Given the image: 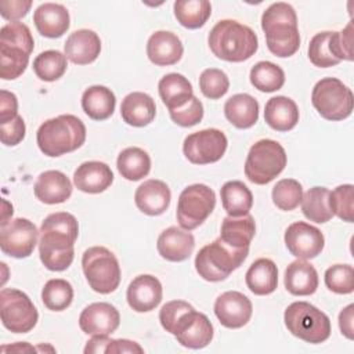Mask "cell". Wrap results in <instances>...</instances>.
Returning a JSON list of instances; mask_svg holds the SVG:
<instances>
[{"mask_svg":"<svg viewBox=\"0 0 354 354\" xmlns=\"http://www.w3.org/2000/svg\"><path fill=\"white\" fill-rule=\"evenodd\" d=\"M199 88L206 98L218 100L230 88L228 76L221 69L207 68L199 76Z\"/></svg>","mask_w":354,"mask_h":354,"instance_id":"45","label":"cell"},{"mask_svg":"<svg viewBox=\"0 0 354 354\" xmlns=\"http://www.w3.org/2000/svg\"><path fill=\"white\" fill-rule=\"evenodd\" d=\"M283 321L293 336L311 344L322 343L330 336L329 317L307 301L289 304L285 310Z\"/></svg>","mask_w":354,"mask_h":354,"instance_id":"7","label":"cell"},{"mask_svg":"<svg viewBox=\"0 0 354 354\" xmlns=\"http://www.w3.org/2000/svg\"><path fill=\"white\" fill-rule=\"evenodd\" d=\"M116 105L115 94L105 86H91L83 91L82 108L93 120H105L112 116Z\"/></svg>","mask_w":354,"mask_h":354,"instance_id":"34","label":"cell"},{"mask_svg":"<svg viewBox=\"0 0 354 354\" xmlns=\"http://www.w3.org/2000/svg\"><path fill=\"white\" fill-rule=\"evenodd\" d=\"M224 115L236 129H249L259 120V102L250 94H235L225 101Z\"/></svg>","mask_w":354,"mask_h":354,"instance_id":"30","label":"cell"},{"mask_svg":"<svg viewBox=\"0 0 354 354\" xmlns=\"http://www.w3.org/2000/svg\"><path fill=\"white\" fill-rule=\"evenodd\" d=\"M39 234L36 225L28 218L17 217L10 220L0 227L1 252L15 259L29 257L35 250Z\"/></svg>","mask_w":354,"mask_h":354,"instance_id":"14","label":"cell"},{"mask_svg":"<svg viewBox=\"0 0 354 354\" xmlns=\"http://www.w3.org/2000/svg\"><path fill=\"white\" fill-rule=\"evenodd\" d=\"M264 120L277 131H289L299 122V108L289 97H272L266 104Z\"/></svg>","mask_w":354,"mask_h":354,"instance_id":"29","label":"cell"},{"mask_svg":"<svg viewBox=\"0 0 354 354\" xmlns=\"http://www.w3.org/2000/svg\"><path fill=\"white\" fill-rule=\"evenodd\" d=\"M220 196L223 209L231 217L249 214V210L253 206V195L250 189L238 180L227 181L220 188Z\"/></svg>","mask_w":354,"mask_h":354,"instance_id":"35","label":"cell"},{"mask_svg":"<svg viewBox=\"0 0 354 354\" xmlns=\"http://www.w3.org/2000/svg\"><path fill=\"white\" fill-rule=\"evenodd\" d=\"M66 58L76 65H87L101 53V40L94 30L79 29L69 35L64 44Z\"/></svg>","mask_w":354,"mask_h":354,"instance_id":"23","label":"cell"},{"mask_svg":"<svg viewBox=\"0 0 354 354\" xmlns=\"http://www.w3.org/2000/svg\"><path fill=\"white\" fill-rule=\"evenodd\" d=\"M272 202L274 205L283 210L290 212L299 206L303 198V187L295 178H282L272 188Z\"/></svg>","mask_w":354,"mask_h":354,"instance_id":"42","label":"cell"},{"mask_svg":"<svg viewBox=\"0 0 354 354\" xmlns=\"http://www.w3.org/2000/svg\"><path fill=\"white\" fill-rule=\"evenodd\" d=\"M311 102L324 119L332 122L348 118L354 106L351 90L336 77L318 80L311 93Z\"/></svg>","mask_w":354,"mask_h":354,"instance_id":"10","label":"cell"},{"mask_svg":"<svg viewBox=\"0 0 354 354\" xmlns=\"http://www.w3.org/2000/svg\"><path fill=\"white\" fill-rule=\"evenodd\" d=\"M7 350H11V351H18V353H26V351H35L36 348L35 347H32V346H29L28 343H25V342H18L17 344H14V346H3L1 347V351H7Z\"/></svg>","mask_w":354,"mask_h":354,"instance_id":"56","label":"cell"},{"mask_svg":"<svg viewBox=\"0 0 354 354\" xmlns=\"http://www.w3.org/2000/svg\"><path fill=\"white\" fill-rule=\"evenodd\" d=\"M43 304L51 311L66 310L73 300L72 285L62 278H54L44 283L41 290Z\"/></svg>","mask_w":354,"mask_h":354,"instance_id":"41","label":"cell"},{"mask_svg":"<svg viewBox=\"0 0 354 354\" xmlns=\"http://www.w3.org/2000/svg\"><path fill=\"white\" fill-rule=\"evenodd\" d=\"M35 196L47 205L64 203L72 195V183L59 170L43 171L33 187Z\"/></svg>","mask_w":354,"mask_h":354,"instance_id":"26","label":"cell"},{"mask_svg":"<svg viewBox=\"0 0 354 354\" xmlns=\"http://www.w3.org/2000/svg\"><path fill=\"white\" fill-rule=\"evenodd\" d=\"M120 324V314L115 306L98 301L91 303L80 313L79 326L86 335H111Z\"/></svg>","mask_w":354,"mask_h":354,"instance_id":"18","label":"cell"},{"mask_svg":"<svg viewBox=\"0 0 354 354\" xmlns=\"http://www.w3.org/2000/svg\"><path fill=\"white\" fill-rule=\"evenodd\" d=\"M354 304H348L339 314L340 332L350 340L354 339Z\"/></svg>","mask_w":354,"mask_h":354,"instance_id":"54","label":"cell"},{"mask_svg":"<svg viewBox=\"0 0 354 354\" xmlns=\"http://www.w3.org/2000/svg\"><path fill=\"white\" fill-rule=\"evenodd\" d=\"M329 189L325 187H313L303 194L301 212L310 221L322 224L333 217L329 207Z\"/></svg>","mask_w":354,"mask_h":354,"instance_id":"38","label":"cell"},{"mask_svg":"<svg viewBox=\"0 0 354 354\" xmlns=\"http://www.w3.org/2000/svg\"><path fill=\"white\" fill-rule=\"evenodd\" d=\"M329 207L333 214L347 223L354 220V187L343 184L329 192Z\"/></svg>","mask_w":354,"mask_h":354,"instance_id":"43","label":"cell"},{"mask_svg":"<svg viewBox=\"0 0 354 354\" xmlns=\"http://www.w3.org/2000/svg\"><path fill=\"white\" fill-rule=\"evenodd\" d=\"M353 22L350 21L346 28L340 32H330L329 47L333 57L339 61H353Z\"/></svg>","mask_w":354,"mask_h":354,"instance_id":"47","label":"cell"},{"mask_svg":"<svg viewBox=\"0 0 354 354\" xmlns=\"http://www.w3.org/2000/svg\"><path fill=\"white\" fill-rule=\"evenodd\" d=\"M162 283L149 274L136 277L127 288V303L136 313H148L159 306L162 301Z\"/></svg>","mask_w":354,"mask_h":354,"instance_id":"19","label":"cell"},{"mask_svg":"<svg viewBox=\"0 0 354 354\" xmlns=\"http://www.w3.org/2000/svg\"><path fill=\"white\" fill-rule=\"evenodd\" d=\"M249 290L257 296L272 293L278 285V268L270 259L261 257L252 263L245 275Z\"/></svg>","mask_w":354,"mask_h":354,"instance_id":"31","label":"cell"},{"mask_svg":"<svg viewBox=\"0 0 354 354\" xmlns=\"http://www.w3.org/2000/svg\"><path fill=\"white\" fill-rule=\"evenodd\" d=\"M25 122L19 115L6 123H0V140L7 147L19 144L25 138Z\"/></svg>","mask_w":354,"mask_h":354,"instance_id":"50","label":"cell"},{"mask_svg":"<svg viewBox=\"0 0 354 354\" xmlns=\"http://www.w3.org/2000/svg\"><path fill=\"white\" fill-rule=\"evenodd\" d=\"M158 90L162 102L169 111L184 106L194 97V90L189 80L181 73L174 72L165 75L159 80Z\"/></svg>","mask_w":354,"mask_h":354,"instance_id":"33","label":"cell"},{"mask_svg":"<svg viewBox=\"0 0 354 354\" xmlns=\"http://www.w3.org/2000/svg\"><path fill=\"white\" fill-rule=\"evenodd\" d=\"M68 68V58L58 50H46L33 59V71L40 80L55 82Z\"/></svg>","mask_w":354,"mask_h":354,"instance_id":"40","label":"cell"},{"mask_svg":"<svg viewBox=\"0 0 354 354\" xmlns=\"http://www.w3.org/2000/svg\"><path fill=\"white\" fill-rule=\"evenodd\" d=\"M0 317L6 329L12 333L30 332L39 319V313L26 293L12 288L0 292Z\"/></svg>","mask_w":354,"mask_h":354,"instance_id":"11","label":"cell"},{"mask_svg":"<svg viewBox=\"0 0 354 354\" xmlns=\"http://www.w3.org/2000/svg\"><path fill=\"white\" fill-rule=\"evenodd\" d=\"M249 249H235L220 238L203 246L195 257V270L205 281H224L248 257Z\"/></svg>","mask_w":354,"mask_h":354,"instance_id":"6","label":"cell"},{"mask_svg":"<svg viewBox=\"0 0 354 354\" xmlns=\"http://www.w3.org/2000/svg\"><path fill=\"white\" fill-rule=\"evenodd\" d=\"M86 141V126L75 115H59L40 124L36 133L39 149L57 158L80 148Z\"/></svg>","mask_w":354,"mask_h":354,"instance_id":"4","label":"cell"},{"mask_svg":"<svg viewBox=\"0 0 354 354\" xmlns=\"http://www.w3.org/2000/svg\"><path fill=\"white\" fill-rule=\"evenodd\" d=\"M256 232L254 218L250 214L225 217L220 230V239L235 249H249Z\"/></svg>","mask_w":354,"mask_h":354,"instance_id":"32","label":"cell"},{"mask_svg":"<svg viewBox=\"0 0 354 354\" xmlns=\"http://www.w3.org/2000/svg\"><path fill=\"white\" fill-rule=\"evenodd\" d=\"M227 145V137L221 130L205 129L185 137L183 152L194 165H209L223 158Z\"/></svg>","mask_w":354,"mask_h":354,"instance_id":"13","label":"cell"},{"mask_svg":"<svg viewBox=\"0 0 354 354\" xmlns=\"http://www.w3.org/2000/svg\"><path fill=\"white\" fill-rule=\"evenodd\" d=\"M285 245L297 259H314L325 246L324 234L306 221H295L285 231Z\"/></svg>","mask_w":354,"mask_h":354,"instance_id":"16","label":"cell"},{"mask_svg":"<svg viewBox=\"0 0 354 354\" xmlns=\"http://www.w3.org/2000/svg\"><path fill=\"white\" fill-rule=\"evenodd\" d=\"M30 7V0H4L0 1V14L4 19L17 22L28 14Z\"/></svg>","mask_w":354,"mask_h":354,"instance_id":"51","label":"cell"},{"mask_svg":"<svg viewBox=\"0 0 354 354\" xmlns=\"http://www.w3.org/2000/svg\"><path fill=\"white\" fill-rule=\"evenodd\" d=\"M330 30H324L314 35L308 44V58L318 68H329L337 65L340 61L336 59L329 47Z\"/></svg>","mask_w":354,"mask_h":354,"instance_id":"46","label":"cell"},{"mask_svg":"<svg viewBox=\"0 0 354 354\" xmlns=\"http://www.w3.org/2000/svg\"><path fill=\"white\" fill-rule=\"evenodd\" d=\"M174 17L187 29L202 28L212 14L207 0H177L174 1Z\"/></svg>","mask_w":354,"mask_h":354,"instance_id":"37","label":"cell"},{"mask_svg":"<svg viewBox=\"0 0 354 354\" xmlns=\"http://www.w3.org/2000/svg\"><path fill=\"white\" fill-rule=\"evenodd\" d=\"M116 166L123 178L129 181H138L148 176L151 170V158L144 149L138 147H129L119 153Z\"/></svg>","mask_w":354,"mask_h":354,"instance_id":"36","label":"cell"},{"mask_svg":"<svg viewBox=\"0 0 354 354\" xmlns=\"http://www.w3.org/2000/svg\"><path fill=\"white\" fill-rule=\"evenodd\" d=\"M82 268L90 288L97 293H112L120 283L119 261L116 256L104 246H93L84 250Z\"/></svg>","mask_w":354,"mask_h":354,"instance_id":"9","label":"cell"},{"mask_svg":"<svg viewBox=\"0 0 354 354\" xmlns=\"http://www.w3.org/2000/svg\"><path fill=\"white\" fill-rule=\"evenodd\" d=\"M216 194L205 184H192L183 189L177 202V221L191 231L199 227L214 210Z\"/></svg>","mask_w":354,"mask_h":354,"instance_id":"12","label":"cell"},{"mask_svg":"<svg viewBox=\"0 0 354 354\" xmlns=\"http://www.w3.org/2000/svg\"><path fill=\"white\" fill-rule=\"evenodd\" d=\"M112 339L108 337V335H94L86 344L84 353H105L109 342Z\"/></svg>","mask_w":354,"mask_h":354,"instance_id":"55","label":"cell"},{"mask_svg":"<svg viewBox=\"0 0 354 354\" xmlns=\"http://www.w3.org/2000/svg\"><path fill=\"white\" fill-rule=\"evenodd\" d=\"M171 199L170 188L160 180L144 181L134 194V202L138 210L148 216L163 214Z\"/></svg>","mask_w":354,"mask_h":354,"instance_id":"24","label":"cell"},{"mask_svg":"<svg viewBox=\"0 0 354 354\" xmlns=\"http://www.w3.org/2000/svg\"><path fill=\"white\" fill-rule=\"evenodd\" d=\"M33 22L41 36L55 39L66 33L71 25V17L62 4L43 3L33 12Z\"/></svg>","mask_w":354,"mask_h":354,"instance_id":"22","label":"cell"},{"mask_svg":"<svg viewBox=\"0 0 354 354\" xmlns=\"http://www.w3.org/2000/svg\"><path fill=\"white\" fill-rule=\"evenodd\" d=\"M35 40L30 29L22 22H8L0 29V77H19L29 62Z\"/></svg>","mask_w":354,"mask_h":354,"instance_id":"5","label":"cell"},{"mask_svg":"<svg viewBox=\"0 0 354 354\" xmlns=\"http://www.w3.org/2000/svg\"><path fill=\"white\" fill-rule=\"evenodd\" d=\"M212 53L228 62L249 59L259 47L257 35L252 28L234 19L218 21L207 37Z\"/></svg>","mask_w":354,"mask_h":354,"instance_id":"3","label":"cell"},{"mask_svg":"<svg viewBox=\"0 0 354 354\" xmlns=\"http://www.w3.org/2000/svg\"><path fill=\"white\" fill-rule=\"evenodd\" d=\"M156 115L153 98L142 91L127 94L120 104V116L123 122L133 127H144L149 124Z\"/></svg>","mask_w":354,"mask_h":354,"instance_id":"27","label":"cell"},{"mask_svg":"<svg viewBox=\"0 0 354 354\" xmlns=\"http://www.w3.org/2000/svg\"><path fill=\"white\" fill-rule=\"evenodd\" d=\"M184 53L180 37L169 30H158L152 33L147 41V55L149 61L158 66H169L177 64Z\"/></svg>","mask_w":354,"mask_h":354,"instance_id":"20","label":"cell"},{"mask_svg":"<svg viewBox=\"0 0 354 354\" xmlns=\"http://www.w3.org/2000/svg\"><path fill=\"white\" fill-rule=\"evenodd\" d=\"M171 120L181 127H191L198 124L203 118V105L194 95L184 106L169 111Z\"/></svg>","mask_w":354,"mask_h":354,"instance_id":"48","label":"cell"},{"mask_svg":"<svg viewBox=\"0 0 354 354\" xmlns=\"http://www.w3.org/2000/svg\"><path fill=\"white\" fill-rule=\"evenodd\" d=\"M113 183V173L111 167L98 160L82 163L73 173L75 187L86 194H100L111 187Z\"/></svg>","mask_w":354,"mask_h":354,"instance_id":"25","label":"cell"},{"mask_svg":"<svg viewBox=\"0 0 354 354\" xmlns=\"http://www.w3.org/2000/svg\"><path fill=\"white\" fill-rule=\"evenodd\" d=\"M18 100L11 91H0V123H6L14 119L18 113Z\"/></svg>","mask_w":354,"mask_h":354,"instance_id":"52","label":"cell"},{"mask_svg":"<svg viewBox=\"0 0 354 354\" xmlns=\"http://www.w3.org/2000/svg\"><path fill=\"white\" fill-rule=\"evenodd\" d=\"M195 248L194 235L178 227H169L163 230L158 238L156 249L159 254L167 261H184L187 260Z\"/></svg>","mask_w":354,"mask_h":354,"instance_id":"21","label":"cell"},{"mask_svg":"<svg viewBox=\"0 0 354 354\" xmlns=\"http://www.w3.org/2000/svg\"><path fill=\"white\" fill-rule=\"evenodd\" d=\"M261 29L266 35L267 47L275 57L286 58L299 50L297 15L290 4L272 3L261 15Z\"/></svg>","mask_w":354,"mask_h":354,"instance_id":"2","label":"cell"},{"mask_svg":"<svg viewBox=\"0 0 354 354\" xmlns=\"http://www.w3.org/2000/svg\"><path fill=\"white\" fill-rule=\"evenodd\" d=\"M283 283L286 290L295 296H310L318 288V272L311 263L299 259L286 267Z\"/></svg>","mask_w":354,"mask_h":354,"instance_id":"28","label":"cell"},{"mask_svg":"<svg viewBox=\"0 0 354 354\" xmlns=\"http://www.w3.org/2000/svg\"><path fill=\"white\" fill-rule=\"evenodd\" d=\"M325 285L337 295H348L354 290V270L350 264H335L325 271Z\"/></svg>","mask_w":354,"mask_h":354,"instance_id":"44","label":"cell"},{"mask_svg":"<svg viewBox=\"0 0 354 354\" xmlns=\"http://www.w3.org/2000/svg\"><path fill=\"white\" fill-rule=\"evenodd\" d=\"M250 83L254 88L263 93H274L282 88L285 73L281 66L270 61H260L250 69Z\"/></svg>","mask_w":354,"mask_h":354,"instance_id":"39","label":"cell"},{"mask_svg":"<svg viewBox=\"0 0 354 354\" xmlns=\"http://www.w3.org/2000/svg\"><path fill=\"white\" fill-rule=\"evenodd\" d=\"M253 313L252 301L241 292L228 290L221 293L214 301V314L220 324L230 329L245 326Z\"/></svg>","mask_w":354,"mask_h":354,"instance_id":"17","label":"cell"},{"mask_svg":"<svg viewBox=\"0 0 354 354\" xmlns=\"http://www.w3.org/2000/svg\"><path fill=\"white\" fill-rule=\"evenodd\" d=\"M39 232V256L44 267L50 271L66 270L73 261V245L79 235L76 217L68 212L51 213Z\"/></svg>","mask_w":354,"mask_h":354,"instance_id":"1","label":"cell"},{"mask_svg":"<svg viewBox=\"0 0 354 354\" xmlns=\"http://www.w3.org/2000/svg\"><path fill=\"white\" fill-rule=\"evenodd\" d=\"M213 332L210 319L203 313H198L195 308H191L177 319L171 335L176 336L181 346L199 350L212 342Z\"/></svg>","mask_w":354,"mask_h":354,"instance_id":"15","label":"cell"},{"mask_svg":"<svg viewBox=\"0 0 354 354\" xmlns=\"http://www.w3.org/2000/svg\"><path fill=\"white\" fill-rule=\"evenodd\" d=\"M288 162L283 147L270 138L254 142L245 160V176L257 185L271 183L282 173Z\"/></svg>","mask_w":354,"mask_h":354,"instance_id":"8","label":"cell"},{"mask_svg":"<svg viewBox=\"0 0 354 354\" xmlns=\"http://www.w3.org/2000/svg\"><path fill=\"white\" fill-rule=\"evenodd\" d=\"M105 353H111V354H120V353H144V348L133 342V340H127V339H112L105 350Z\"/></svg>","mask_w":354,"mask_h":354,"instance_id":"53","label":"cell"},{"mask_svg":"<svg viewBox=\"0 0 354 354\" xmlns=\"http://www.w3.org/2000/svg\"><path fill=\"white\" fill-rule=\"evenodd\" d=\"M12 205L11 203H8L6 199H3V210H1V223H0V227L1 225H6L11 218V216H12Z\"/></svg>","mask_w":354,"mask_h":354,"instance_id":"57","label":"cell"},{"mask_svg":"<svg viewBox=\"0 0 354 354\" xmlns=\"http://www.w3.org/2000/svg\"><path fill=\"white\" fill-rule=\"evenodd\" d=\"M194 308L188 301H184V300H171V301H167L159 311V321H160V325L162 328L171 333L177 319L181 317V314H184L185 311Z\"/></svg>","mask_w":354,"mask_h":354,"instance_id":"49","label":"cell"}]
</instances>
